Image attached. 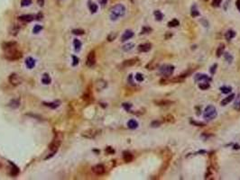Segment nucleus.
I'll return each instance as SVG.
<instances>
[{
    "instance_id": "9d476101",
    "label": "nucleus",
    "mask_w": 240,
    "mask_h": 180,
    "mask_svg": "<svg viewBox=\"0 0 240 180\" xmlns=\"http://www.w3.org/2000/svg\"><path fill=\"white\" fill-rule=\"evenodd\" d=\"M194 78H195L196 81H201V82L211 81V78L208 75H205V74H197Z\"/></svg>"
},
{
    "instance_id": "4d7b16f0",
    "label": "nucleus",
    "mask_w": 240,
    "mask_h": 180,
    "mask_svg": "<svg viewBox=\"0 0 240 180\" xmlns=\"http://www.w3.org/2000/svg\"><path fill=\"white\" fill-rule=\"evenodd\" d=\"M56 152H52L51 154H49V156H47L46 158H45V159H48V158H52V157H53V155L55 154Z\"/></svg>"
},
{
    "instance_id": "9b49d317",
    "label": "nucleus",
    "mask_w": 240,
    "mask_h": 180,
    "mask_svg": "<svg viewBox=\"0 0 240 180\" xmlns=\"http://www.w3.org/2000/svg\"><path fill=\"white\" fill-rule=\"evenodd\" d=\"M18 19L20 20V21L25 22V23H30V22L33 21V20L35 19V15H33V14H24V15L19 16Z\"/></svg>"
},
{
    "instance_id": "8fccbe9b",
    "label": "nucleus",
    "mask_w": 240,
    "mask_h": 180,
    "mask_svg": "<svg viewBox=\"0 0 240 180\" xmlns=\"http://www.w3.org/2000/svg\"><path fill=\"white\" fill-rule=\"evenodd\" d=\"M44 17V14H42V13H39L38 14H36L35 15V19L36 20H38V21H40V20H42V18Z\"/></svg>"
},
{
    "instance_id": "f704fd0d",
    "label": "nucleus",
    "mask_w": 240,
    "mask_h": 180,
    "mask_svg": "<svg viewBox=\"0 0 240 180\" xmlns=\"http://www.w3.org/2000/svg\"><path fill=\"white\" fill-rule=\"evenodd\" d=\"M11 165H12V170H11V175L13 176H17L18 174H19V169H18V168H16L15 165H13L12 163H11Z\"/></svg>"
},
{
    "instance_id": "4468645a",
    "label": "nucleus",
    "mask_w": 240,
    "mask_h": 180,
    "mask_svg": "<svg viewBox=\"0 0 240 180\" xmlns=\"http://www.w3.org/2000/svg\"><path fill=\"white\" fill-rule=\"evenodd\" d=\"M151 49H152V45H151V43H143V44L138 46V51L140 52H147Z\"/></svg>"
},
{
    "instance_id": "c85d7f7f",
    "label": "nucleus",
    "mask_w": 240,
    "mask_h": 180,
    "mask_svg": "<svg viewBox=\"0 0 240 180\" xmlns=\"http://www.w3.org/2000/svg\"><path fill=\"white\" fill-rule=\"evenodd\" d=\"M155 103L157 104V106H167L172 104V102L169 101V100H160V101H155Z\"/></svg>"
},
{
    "instance_id": "c03bdc74",
    "label": "nucleus",
    "mask_w": 240,
    "mask_h": 180,
    "mask_svg": "<svg viewBox=\"0 0 240 180\" xmlns=\"http://www.w3.org/2000/svg\"><path fill=\"white\" fill-rule=\"evenodd\" d=\"M72 59H73V61H72V65L73 66H77L78 64H79V58H77L76 56H72Z\"/></svg>"
},
{
    "instance_id": "a878e982",
    "label": "nucleus",
    "mask_w": 240,
    "mask_h": 180,
    "mask_svg": "<svg viewBox=\"0 0 240 180\" xmlns=\"http://www.w3.org/2000/svg\"><path fill=\"white\" fill-rule=\"evenodd\" d=\"M234 108H235L236 111H240V94L237 95V97H236V100H235Z\"/></svg>"
},
{
    "instance_id": "b1692460",
    "label": "nucleus",
    "mask_w": 240,
    "mask_h": 180,
    "mask_svg": "<svg viewBox=\"0 0 240 180\" xmlns=\"http://www.w3.org/2000/svg\"><path fill=\"white\" fill-rule=\"evenodd\" d=\"M42 82H43L44 85H48V84L51 83V77H50V76H49L47 73L44 74V76H43V77H42Z\"/></svg>"
},
{
    "instance_id": "473e14b6",
    "label": "nucleus",
    "mask_w": 240,
    "mask_h": 180,
    "mask_svg": "<svg viewBox=\"0 0 240 180\" xmlns=\"http://www.w3.org/2000/svg\"><path fill=\"white\" fill-rule=\"evenodd\" d=\"M222 54H224V45L221 44L217 50V57H220Z\"/></svg>"
},
{
    "instance_id": "a211bd4d",
    "label": "nucleus",
    "mask_w": 240,
    "mask_h": 180,
    "mask_svg": "<svg viewBox=\"0 0 240 180\" xmlns=\"http://www.w3.org/2000/svg\"><path fill=\"white\" fill-rule=\"evenodd\" d=\"M234 98H235V95L234 94H231L230 95H228V97H226L225 99L222 100V101H221V106H227L228 104H229L232 101Z\"/></svg>"
},
{
    "instance_id": "79ce46f5",
    "label": "nucleus",
    "mask_w": 240,
    "mask_h": 180,
    "mask_svg": "<svg viewBox=\"0 0 240 180\" xmlns=\"http://www.w3.org/2000/svg\"><path fill=\"white\" fill-rule=\"evenodd\" d=\"M32 4V0H21L22 7H28Z\"/></svg>"
},
{
    "instance_id": "a18cd8bd",
    "label": "nucleus",
    "mask_w": 240,
    "mask_h": 180,
    "mask_svg": "<svg viewBox=\"0 0 240 180\" xmlns=\"http://www.w3.org/2000/svg\"><path fill=\"white\" fill-rule=\"evenodd\" d=\"M160 125H161V122H160V121H153V122H152V124H151V126H152V127H154V128L159 127Z\"/></svg>"
},
{
    "instance_id": "ddd939ff",
    "label": "nucleus",
    "mask_w": 240,
    "mask_h": 180,
    "mask_svg": "<svg viewBox=\"0 0 240 180\" xmlns=\"http://www.w3.org/2000/svg\"><path fill=\"white\" fill-rule=\"evenodd\" d=\"M107 86H108V83L105 80H103V79H98V80L96 82V88L98 91L105 89L107 87Z\"/></svg>"
},
{
    "instance_id": "bb28decb",
    "label": "nucleus",
    "mask_w": 240,
    "mask_h": 180,
    "mask_svg": "<svg viewBox=\"0 0 240 180\" xmlns=\"http://www.w3.org/2000/svg\"><path fill=\"white\" fill-rule=\"evenodd\" d=\"M153 14H154L157 21H162L163 18H164V14L161 13V11H159V10H155L153 12Z\"/></svg>"
},
{
    "instance_id": "20e7f679",
    "label": "nucleus",
    "mask_w": 240,
    "mask_h": 180,
    "mask_svg": "<svg viewBox=\"0 0 240 180\" xmlns=\"http://www.w3.org/2000/svg\"><path fill=\"white\" fill-rule=\"evenodd\" d=\"M159 71L164 77H170L173 74L174 67L172 65H170V64H165V65H163V66L160 67Z\"/></svg>"
},
{
    "instance_id": "37998d69",
    "label": "nucleus",
    "mask_w": 240,
    "mask_h": 180,
    "mask_svg": "<svg viewBox=\"0 0 240 180\" xmlns=\"http://www.w3.org/2000/svg\"><path fill=\"white\" fill-rule=\"evenodd\" d=\"M135 79L139 82H142V81H144V76L141 73H137L135 75Z\"/></svg>"
},
{
    "instance_id": "58836bf2",
    "label": "nucleus",
    "mask_w": 240,
    "mask_h": 180,
    "mask_svg": "<svg viewBox=\"0 0 240 180\" xmlns=\"http://www.w3.org/2000/svg\"><path fill=\"white\" fill-rule=\"evenodd\" d=\"M116 36H117V33H110V34L108 36V42L114 41V40L116 38Z\"/></svg>"
},
{
    "instance_id": "f03ea898",
    "label": "nucleus",
    "mask_w": 240,
    "mask_h": 180,
    "mask_svg": "<svg viewBox=\"0 0 240 180\" xmlns=\"http://www.w3.org/2000/svg\"><path fill=\"white\" fill-rule=\"evenodd\" d=\"M23 57V54L21 51H19L17 48H13L11 50L6 51H5V58L8 61H17V59H21Z\"/></svg>"
},
{
    "instance_id": "5701e85b",
    "label": "nucleus",
    "mask_w": 240,
    "mask_h": 180,
    "mask_svg": "<svg viewBox=\"0 0 240 180\" xmlns=\"http://www.w3.org/2000/svg\"><path fill=\"white\" fill-rule=\"evenodd\" d=\"M73 44H74V48H75V51H79V50L81 49V42L79 41V40L78 39H75L74 41H73Z\"/></svg>"
},
{
    "instance_id": "de8ad7c7",
    "label": "nucleus",
    "mask_w": 240,
    "mask_h": 180,
    "mask_svg": "<svg viewBox=\"0 0 240 180\" xmlns=\"http://www.w3.org/2000/svg\"><path fill=\"white\" fill-rule=\"evenodd\" d=\"M151 32H152V29H151L150 27H144L141 33H142V34H144V33H151Z\"/></svg>"
},
{
    "instance_id": "09e8293b",
    "label": "nucleus",
    "mask_w": 240,
    "mask_h": 180,
    "mask_svg": "<svg viewBox=\"0 0 240 180\" xmlns=\"http://www.w3.org/2000/svg\"><path fill=\"white\" fill-rule=\"evenodd\" d=\"M123 107H124L127 111H129L130 108L132 107V105H131V104H127V103H124V104H123Z\"/></svg>"
},
{
    "instance_id": "2f4dec72",
    "label": "nucleus",
    "mask_w": 240,
    "mask_h": 180,
    "mask_svg": "<svg viewBox=\"0 0 240 180\" xmlns=\"http://www.w3.org/2000/svg\"><path fill=\"white\" fill-rule=\"evenodd\" d=\"M134 47H135V44H134V43H127V44H125V45L122 47V49H123V51H131Z\"/></svg>"
},
{
    "instance_id": "423d86ee",
    "label": "nucleus",
    "mask_w": 240,
    "mask_h": 180,
    "mask_svg": "<svg viewBox=\"0 0 240 180\" xmlns=\"http://www.w3.org/2000/svg\"><path fill=\"white\" fill-rule=\"evenodd\" d=\"M9 82L11 83V85L16 87V86H19L20 84H22V79L17 74L13 73L9 76Z\"/></svg>"
},
{
    "instance_id": "393cba45",
    "label": "nucleus",
    "mask_w": 240,
    "mask_h": 180,
    "mask_svg": "<svg viewBox=\"0 0 240 180\" xmlns=\"http://www.w3.org/2000/svg\"><path fill=\"white\" fill-rule=\"evenodd\" d=\"M45 106H47V107H50V108H52V109H55V108H57L60 105H59V102H52V103H47V102H44L43 103Z\"/></svg>"
},
{
    "instance_id": "7ed1b4c3",
    "label": "nucleus",
    "mask_w": 240,
    "mask_h": 180,
    "mask_svg": "<svg viewBox=\"0 0 240 180\" xmlns=\"http://www.w3.org/2000/svg\"><path fill=\"white\" fill-rule=\"evenodd\" d=\"M217 115V112L215 106H208L206 107V109L204 110V113H203V117L204 119H206L207 121H211V120H214Z\"/></svg>"
},
{
    "instance_id": "13d9d810",
    "label": "nucleus",
    "mask_w": 240,
    "mask_h": 180,
    "mask_svg": "<svg viewBox=\"0 0 240 180\" xmlns=\"http://www.w3.org/2000/svg\"><path fill=\"white\" fill-rule=\"evenodd\" d=\"M205 1H208V0H205Z\"/></svg>"
},
{
    "instance_id": "0eeeda50",
    "label": "nucleus",
    "mask_w": 240,
    "mask_h": 180,
    "mask_svg": "<svg viewBox=\"0 0 240 180\" xmlns=\"http://www.w3.org/2000/svg\"><path fill=\"white\" fill-rule=\"evenodd\" d=\"M60 146H61V140L58 139V138H55V139L52 140V142L50 143L49 149H50V150L52 152H56L59 150Z\"/></svg>"
},
{
    "instance_id": "c9c22d12",
    "label": "nucleus",
    "mask_w": 240,
    "mask_h": 180,
    "mask_svg": "<svg viewBox=\"0 0 240 180\" xmlns=\"http://www.w3.org/2000/svg\"><path fill=\"white\" fill-rule=\"evenodd\" d=\"M220 90L223 94H228L232 91V88L230 87H227V86H224V87H220Z\"/></svg>"
},
{
    "instance_id": "4be33fe9",
    "label": "nucleus",
    "mask_w": 240,
    "mask_h": 180,
    "mask_svg": "<svg viewBox=\"0 0 240 180\" xmlns=\"http://www.w3.org/2000/svg\"><path fill=\"white\" fill-rule=\"evenodd\" d=\"M19 105H20L19 100H17V99H13V100H11V101H10V103H9L8 106H9L11 108L15 109V108L19 107Z\"/></svg>"
},
{
    "instance_id": "5fc2aeb1",
    "label": "nucleus",
    "mask_w": 240,
    "mask_h": 180,
    "mask_svg": "<svg viewBox=\"0 0 240 180\" xmlns=\"http://www.w3.org/2000/svg\"><path fill=\"white\" fill-rule=\"evenodd\" d=\"M107 2H108V0H99V3H100L101 6H103V7L107 4Z\"/></svg>"
},
{
    "instance_id": "dca6fc26",
    "label": "nucleus",
    "mask_w": 240,
    "mask_h": 180,
    "mask_svg": "<svg viewBox=\"0 0 240 180\" xmlns=\"http://www.w3.org/2000/svg\"><path fill=\"white\" fill-rule=\"evenodd\" d=\"M25 65L28 69H33V67L35 66V61L32 57H28L25 59Z\"/></svg>"
},
{
    "instance_id": "e433bc0d",
    "label": "nucleus",
    "mask_w": 240,
    "mask_h": 180,
    "mask_svg": "<svg viewBox=\"0 0 240 180\" xmlns=\"http://www.w3.org/2000/svg\"><path fill=\"white\" fill-rule=\"evenodd\" d=\"M72 33L75 35H83L85 33V31L82 29H74L72 30Z\"/></svg>"
},
{
    "instance_id": "a19ab883",
    "label": "nucleus",
    "mask_w": 240,
    "mask_h": 180,
    "mask_svg": "<svg viewBox=\"0 0 240 180\" xmlns=\"http://www.w3.org/2000/svg\"><path fill=\"white\" fill-rule=\"evenodd\" d=\"M221 2H222V0H213L212 3H211V5H212V7H220Z\"/></svg>"
},
{
    "instance_id": "6e6d98bb",
    "label": "nucleus",
    "mask_w": 240,
    "mask_h": 180,
    "mask_svg": "<svg viewBox=\"0 0 240 180\" xmlns=\"http://www.w3.org/2000/svg\"><path fill=\"white\" fill-rule=\"evenodd\" d=\"M236 8L240 11V0H237L236 3Z\"/></svg>"
},
{
    "instance_id": "49530a36",
    "label": "nucleus",
    "mask_w": 240,
    "mask_h": 180,
    "mask_svg": "<svg viewBox=\"0 0 240 180\" xmlns=\"http://www.w3.org/2000/svg\"><path fill=\"white\" fill-rule=\"evenodd\" d=\"M191 123L193 125H197V126H201V127L205 126V124H203V123H199V122H194L193 120H191Z\"/></svg>"
},
{
    "instance_id": "3c124183",
    "label": "nucleus",
    "mask_w": 240,
    "mask_h": 180,
    "mask_svg": "<svg viewBox=\"0 0 240 180\" xmlns=\"http://www.w3.org/2000/svg\"><path fill=\"white\" fill-rule=\"evenodd\" d=\"M217 64H214L211 68H210V72H211V74H214L215 72H216V69H217Z\"/></svg>"
},
{
    "instance_id": "864d4df0",
    "label": "nucleus",
    "mask_w": 240,
    "mask_h": 180,
    "mask_svg": "<svg viewBox=\"0 0 240 180\" xmlns=\"http://www.w3.org/2000/svg\"><path fill=\"white\" fill-rule=\"evenodd\" d=\"M106 151H107L108 153H114V152H115V150H112V148H111V147H108V148L106 149Z\"/></svg>"
},
{
    "instance_id": "c756f323",
    "label": "nucleus",
    "mask_w": 240,
    "mask_h": 180,
    "mask_svg": "<svg viewBox=\"0 0 240 180\" xmlns=\"http://www.w3.org/2000/svg\"><path fill=\"white\" fill-rule=\"evenodd\" d=\"M180 25V22L178 21L177 19H172V21H170L169 23H168V26L169 27H176V26H178Z\"/></svg>"
},
{
    "instance_id": "39448f33",
    "label": "nucleus",
    "mask_w": 240,
    "mask_h": 180,
    "mask_svg": "<svg viewBox=\"0 0 240 180\" xmlns=\"http://www.w3.org/2000/svg\"><path fill=\"white\" fill-rule=\"evenodd\" d=\"M98 133H99V131H98V130H96V129H89V130H86V131L82 132L81 135H82V137L87 138V139H93V138H95Z\"/></svg>"
},
{
    "instance_id": "72a5a7b5",
    "label": "nucleus",
    "mask_w": 240,
    "mask_h": 180,
    "mask_svg": "<svg viewBox=\"0 0 240 180\" xmlns=\"http://www.w3.org/2000/svg\"><path fill=\"white\" fill-rule=\"evenodd\" d=\"M191 16H192V17H197V16L199 15V11H198V9L196 8L195 6H193V7H191Z\"/></svg>"
},
{
    "instance_id": "f257e3e1",
    "label": "nucleus",
    "mask_w": 240,
    "mask_h": 180,
    "mask_svg": "<svg viewBox=\"0 0 240 180\" xmlns=\"http://www.w3.org/2000/svg\"><path fill=\"white\" fill-rule=\"evenodd\" d=\"M126 14V7L122 4H117L114 6L110 10V19L112 21H116L120 17L124 16Z\"/></svg>"
},
{
    "instance_id": "4c0bfd02",
    "label": "nucleus",
    "mask_w": 240,
    "mask_h": 180,
    "mask_svg": "<svg viewBox=\"0 0 240 180\" xmlns=\"http://www.w3.org/2000/svg\"><path fill=\"white\" fill-rule=\"evenodd\" d=\"M224 55H225L226 61H227L228 63H231L232 61H233V57H232V55H231L229 52H226V53H224Z\"/></svg>"
},
{
    "instance_id": "603ef678",
    "label": "nucleus",
    "mask_w": 240,
    "mask_h": 180,
    "mask_svg": "<svg viewBox=\"0 0 240 180\" xmlns=\"http://www.w3.org/2000/svg\"><path fill=\"white\" fill-rule=\"evenodd\" d=\"M37 3L40 7H44V0H37Z\"/></svg>"
},
{
    "instance_id": "2eb2a0df",
    "label": "nucleus",
    "mask_w": 240,
    "mask_h": 180,
    "mask_svg": "<svg viewBox=\"0 0 240 180\" xmlns=\"http://www.w3.org/2000/svg\"><path fill=\"white\" fill-rule=\"evenodd\" d=\"M133 36H134L133 31H131V30H127V31L124 33V34L122 35V37H121V41H122V42H126V41H127V40L131 39Z\"/></svg>"
},
{
    "instance_id": "6e6552de",
    "label": "nucleus",
    "mask_w": 240,
    "mask_h": 180,
    "mask_svg": "<svg viewBox=\"0 0 240 180\" xmlns=\"http://www.w3.org/2000/svg\"><path fill=\"white\" fill-rule=\"evenodd\" d=\"M96 63V54L95 51H90L87 57L86 64L88 67H93Z\"/></svg>"
},
{
    "instance_id": "1a4fd4ad",
    "label": "nucleus",
    "mask_w": 240,
    "mask_h": 180,
    "mask_svg": "<svg viewBox=\"0 0 240 180\" xmlns=\"http://www.w3.org/2000/svg\"><path fill=\"white\" fill-rule=\"evenodd\" d=\"M92 171H93L96 175L100 176V175H103V174L105 173V168H104V166L101 165V164H97V165L92 167Z\"/></svg>"
},
{
    "instance_id": "aec40b11",
    "label": "nucleus",
    "mask_w": 240,
    "mask_h": 180,
    "mask_svg": "<svg viewBox=\"0 0 240 180\" xmlns=\"http://www.w3.org/2000/svg\"><path fill=\"white\" fill-rule=\"evenodd\" d=\"M135 63H136V59H131L125 61L123 62V66L124 67H131V66H134Z\"/></svg>"
},
{
    "instance_id": "cd10ccee",
    "label": "nucleus",
    "mask_w": 240,
    "mask_h": 180,
    "mask_svg": "<svg viewBox=\"0 0 240 180\" xmlns=\"http://www.w3.org/2000/svg\"><path fill=\"white\" fill-rule=\"evenodd\" d=\"M89 10H90V12H91L92 14L96 13V12L97 11V9H98L97 4L92 3V2H90V1H89Z\"/></svg>"
},
{
    "instance_id": "7c9ffc66",
    "label": "nucleus",
    "mask_w": 240,
    "mask_h": 180,
    "mask_svg": "<svg viewBox=\"0 0 240 180\" xmlns=\"http://www.w3.org/2000/svg\"><path fill=\"white\" fill-rule=\"evenodd\" d=\"M209 84L208 82H201L199 84V87L201 88V90H206V89H209Z\"/></svg>"
},
{
    "instance_id": "6ab92c4d",
    "label": "nucleus",
    "mask_w": 240,
    "mask_h": 180,
    "mask_svg": "<svg viewBox=\"0 0 240 180\" xmlns=\"http://www.w3.org/2000/svg\"><path fill=\"white\" fill-rule=\"evenodd\" d=\"M235 36H236V32L233 31V30H228V31L226 33V34H225V37H226V39L228 40V41H231V40H232Z\"/></svg>"
},
{
    "instance_id": "ea45409f",
    "label": "nucleus",
    "mask_w": 240,
    "mask_h": 180,
    "mask_svg": "<svg viewBox=\"0 0 240 180\" xmlns=\"http://www.w3.org/2000/svg\"><path fill=\"white\" fill-rule=\"evenodd\" d=\"M43 30V26L42 25H36L34 27H33V33H40Z\"/></svg>"
},
{
    "instance_id": "412c9836",
    "label": "nucleus",
    "mask_w": 240,
    "mask_h": 180,
    "mask_svg": "<svg viewBox=\"0 0 240 180\" xmlns=\"http://www.w3.org/2000/svg\"><path fill=\"white\" fill-rule=\"evenodd\" d=\"M127 126H128L129 129L134 130V129H136V128L138 127V123L135 121V120H133V119H132V120H130V121H128Z\"/></svg>"
},
{
    "instance_id": "f8f14e48",
    "label": "nucleus",
    "mask_w": 240,
    "mask_h": 180,
    "mask_svg": "<svg viewBox=\"0 0 240 180\" xmlns=\"http://www.w3.org/2000/svg\"><path fill=\"white\" fill-rule=\"evenodd\" d=\"M16 46H17L16 42H7V43H4L2 44V49L6 51L11 50L13 48H15Z\"/></svg>"
},
{
    "instance_id": "f3484780",
    "label": "nucleus",
    "mask_w": 240,
    "mask_h": 180,
    "mask_svg": "<svg viewBox=\"0 0 240 180\" xmlns=\"http://www.w3.org/2000/svg\"><path fill=\"white\" fill-rule=\"evenodd\" d=\"M123 158H124V160L126 162H131L133 160V155L132 153H130L129 151H125L123 153Z\"/></svg>"
}]
</instances>
